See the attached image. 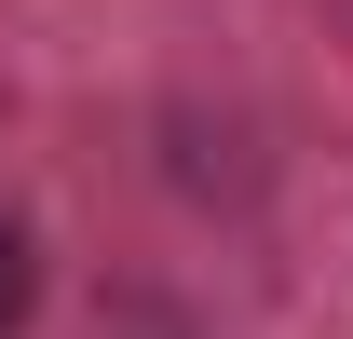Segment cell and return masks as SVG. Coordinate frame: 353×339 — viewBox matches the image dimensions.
<instances>
[{"label": "cell", "instance_id": "6da1fadb", "mask_svg": "<svg viewBox=\"0 0 353 339\" xmlns=\"http://www.w3.org/2000/svg\"><path fill=\"white\" fill-rule=\"evenodd\" d=\"M14 312H28V245L0 231V326H14Z\"/></svg>", "mask_w": 353, "mask_h": 339}]
</instances>
